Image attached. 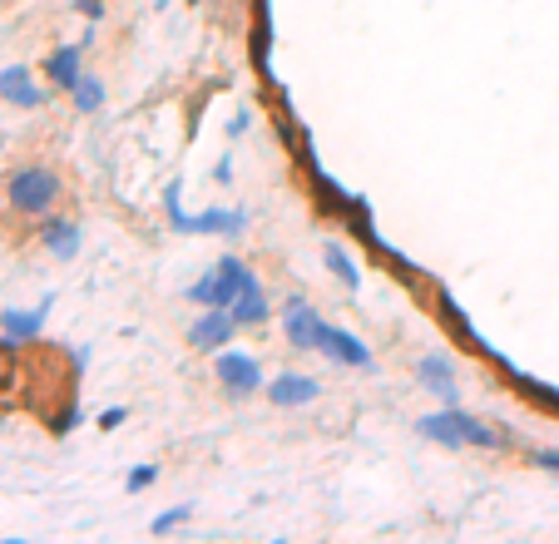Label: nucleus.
Returning a JSON list of instances; mask_svg holds the SVG:
<instances>
[{
    "instance_id": "nucleus-15",
    "label": "nucleus",
    "mask_w": 559,
    "mask_h": 544,
    "mask_svg": "<svg viewBox=\"0 0 559 544\" xmlns=\"http://www.w3.org/2000/svg\"><path fill=\"white\" fill-rule=\"evenodd\" d=\"M45 327V307H35V312H15V307H5L0 312V332H5V342H31V336H40Z\"/></svg>"
},
{
    "instance_id": "nucleus-19",
    "label": "nucleus",
    "mask_w": 559,
    "mask_h": 544,
    "mask_svg": "<svg viewBox=\"0 0 559 544\" xmlns=\"http://www.w3.org/2000/svg\"><path fill=\"white\" fill-rule=\"evenodd\" d=\"M158 481V465H139V471H129V490H148V485Z\"/></svg>"
},
{
    "instance_id": "nucleus-10",
    "label": "nucleus",
    "mask_w": 559,
    "mask_h": 544,
    "mask_svg": "<svg viewBox=\"0 0 559 544\" xmlns=\"http://www.w3.org/2000/svg\"><path fill=\"white\" fill-rule=\"evenodd\" d=\"M267 397H273V406H307V401L322 397V387L302 371H277V381H267Z\"/></svg>"
},
{
    "instance_id": "nucleus-7",
    "label": "nucleus",
    "mask_w": 559,
    "mask_h": 544,
    "mask_svg": "<svg viewBox=\"0 0 559 544\" xmlns=\"http://www.w3.org/2000/svg\"><path fill=\"white\" fill-rule=\"evenodd\" d=\"M233 332H238V322H233L228 307H209V312H203L199 322H193L189 342L199 346V352H218V346H228V342H233Z\"/></svg>"
},
{
    "instance_id": "nucleus-8",
    "label": "nucleus",
    "mask_w": 559,
    "mask_h": 544,
    "mask_svg": "<svg viewBox=\"0 0 559 544\" xmlns=\"http://www.w3.org/2000/svg\"><path fill=\"white\" fill-rule=\"evenodd\" d=\"M0 99L15 109H40L45 105V90L31 80L25 64H11V70H0Z\"/></svg>"
},
{
    "instance_id": "nucleus-21",
    "label": "nucleus",
    "mask_w": 559,
    "mask_h": 544,
    "mask_svg": "<svg viewBox=\"0 0 559 544\" xmlns=\"http://www.w3.org/2000/svg\"><path fill=\"white\" fill-rule=\"evenodd\" d=\"M74 5H80L90 21H99V11H105V0H74Z\"/></svg>"
},
{
    "instance_id": "nucleus-22",
    "label": "nucleus",
    "mask_w": 559,
    "mask_h": 544,
    "mask_svg": "<svg viewBox=\"0 0 559 544\" xmlns=\"http://www.w3.org/2000/svg\"><path fill=\"white\" fill-rule=\"evenodd\" d=\"M119 421H124V406H119V411H105V416H99V426H105V430H115Z\"/></svg>"
},
{
    "instance_id": "nucleus-20",
    "label": "nucleus",
    "mask_w": 559,
    "mask_h": 544,
    "mask_svg": "<svg viewBox=\"0 0 559 544\" xmlns=\"http://www.w3.org/2000/svg\"><path fill=\"white\" fill-rule=\"evenodd\" d=\"M535 461H539V465H545V471H549V475H559V450H539Z\"/></svg>"
},
{
    "instance_id": "nucleus-6",
    "label": "nucleus",
    "mask_w": 559,
    "mask_h": 544,
    "mask_svg": "<svg viewBox=\"0 0 559 544\" xmlns=\"http://www.w3.org/2000/svg\"><path fill=\"white\" fill-rule=\"evenodd\" d=\"M317 352L328 356V362H337V367H371V352L361 336L342 332V327H322V336H317Z\"/></svg>"
},
{
    "instance_id": "nucleus-23",
    "label": "nucleus",
    "mask_w": 559,
    "mask_h": 544,
    "mask_svg": "<svg viewBox=\"0 0 559 544\" xmlns=\"http://www.w3.org/2000/svg\"><path fill=\"white\" fill-rule=\"evenodd\" d=\"M248 125H253V119H248V115H233V125H228V134H233V139H238V134H243V129H248Z\"/></svg>"
},
{
    "instance_id": "nucleus-5",
    "label": "nucleus",
    "mask_w": 559,
    "mask_h": 544,
    "mask_svg": "<svg viewBox=\"0 0 559 544\" xmlns=\"http://www.w3.org/2000/svg\"><path fill=\"white\" fill-rule=\"evenodd\" d=\"M322 317H317V307L312 303H302V297H293V303L283 307V332H287V342L297 346V352H317V336H322Z\"/></svg>"
},
{
    "instance_id": "nucleus-18",
    "label": "nucleus",
    "mask_w": 559,
    "mask_h": 544,
    "mask_svg": "<svg viewBox=\"0 0 559 544\" xmlns=\"http://www.w3.org/2000/svg\"><path fill=\"white\" fill-rule=\"evenodd\" d=\"M189 515H193V505H174V510H164V515H158V520H154V534H169V530H179V524L189 520Z\"/></svg>"
},
{
    "instance_id": "nucleus-9",
    "label": "nucleus",
    "mask_w": 559,
    "mask_h": 544,
    "mask_svg": "<svg viewBox=\"0 0 559 544\" xmlns=\"http://www.w3.org/2000/svg\"><path fill=\"white\" fill-rule=\"evenodd\" d=\"M416 377H421V387L436 391L445 406H455V401H461V387H455V371H451V356H436V352L421 356V362H416Z\"/></svg>"
},
{
    "instance_id": "nucleus-2",
    "label": "nucleus",
    "mask_w": 559,
    "mask_h": 544,
    "mask_svg": "<svg viewBox=\"0 0 559 544\" xmlns=\"http://www.w3.org/2000/svg\"><path fill=\"white\" fill-rule=\"evenodd\" d=\"M5 199H11L15 213H31V218H40V213L55 209V199H60V178L50 174V168H21V174L11 178V189H5Z\"/></svg>"
},
{
    "instance_id": "nucleus-16",
    "label": "nucleus",
    "mask_w": 559,
    "mask_h": 544,
    "mask_svg": "<svg viewBox=\"0 0 559 544\" xmlns=\"http://www.w3.org/2000/svg\"><path fill=\"white\" fill-rule=\"evenodd\" d=\"M70 95H74V109H80V115H95V109H105V80L80 74V84H74Z\"/></svg>"
},
{
    "instance_id": "nucleus-17",
    "label": "nucleus",
    "mask_w": 559,
    "mask_h": 544,
    "mask_svg": "<svg viewBox=\"0 0 559 544\" xmlns=\"http://www.w3.org/2000/svg\"><path fill=\"white\" fill-rule=\"evenodd\" d=\"M328 262H332V272H337L347 287H361V272L352 268V258H347V248H342V243H328Z\"/></svg>"
},
{
    "instance_id": "nucleus-11",
    "label": "nucleus",
    "mask_w": 559,
    "mask_h": 544,
    "mask_svg": "<svg viewBox=\"0 0 559 544\" xmlns=\"http://www.w3.org/2000/svg\"><path fill=\"white\" fill-rule=\"evenodd\" d=\"M40 243H45V252H50V258L74 262V258H80V248H85V233H80V223H70V218H50L40 228Z\"/></svg>"
},
{
    "instance_id": "nucleus-13",
    "label": "nucleus",
    "mask_w": 559,
    "mask_h": 544,
    "mask_svg": "<svg viewBox=\"0 0 559 544\" xmlns=\"http://www.w3.org/2000/svg\"><path fill=\"white\" fill-rule=\"evenodd\" d=\"M228 312H233V322H238V327H258V322H267V312H273V307H267V297H263V287H258V277H253V283H248L238 297H233Z\"/></svg>"
},
{
    "instance_id": "nucleus-14",
    "label": "nucleus",
    "mask_w": 559,
    "mask_h": 544,
    "mask_svg": "<svg viewBox=\"0 0 559 544\" xmlns=\"http://www.w3.org/2000/svg\"><path fill=\"white\" fill-rule=\"evenodd\" d=\"M45 74H50V84L55 90H74V84H80V45H60V50L50 55V60H45Z\"/></svg>"
},
{
    "instance_id": "nucleus-3",
    "label": "nucleus",
    "mask_w": 559,
    "mask_h": 544,
    "mask_svg": "<svg viewBox=\"0 0 559 544\" xmlns=\"http://www.w3.org/2000/svg\"><path fill=\"white\" fill-rule=\"evenodd\" d=\"M164 203H169L174 228H183V233H243V228H248V213H243V209L183 213V203H179V184H169V189H164Z\"/></svg>"
},
{
    "instance_id": "nucleus-4",
    "label": "nucleus",
    "mask_w": 559,
    "mask_h": 544,
    "mask_svg": "<svg viewBox=\"0 0 559 544\" xmlns=\"http://www.w3.org/2000/svg\"><path fill=\"white\" fill-rule=\"evenodd\" d=\"M213 371H218V381L233 391V397H253V391L267 387V381H263V367H258L248 352H223Z\"/></svg>"
},
{
    "instance_id": "nucleus-1",
    "label": "nucleus",
    "mask_w": 559,
    "mask_h": 544,
    "mask_svg": "<svg viewBox=\"0 0 559 544\" xmlns=\"http://www.w3.org/2000/svg\"><path fill=\"white\" fill-rule=\"evenodd\" d=\"M248 283H253V268L238 258H223V262H213V272H203L199 283L189 287V297L199 307H228Z\"/></svg>"
},
{
    "instance_id": "nucleus-12",
    "label": "nucleus",
    "mask_w": 559,
    "mask_h": 544,
    "mask_svg": "<svg viewBox=\"0 0 559 544\" xmlns=\"http://www.w3.org/2000/svg\"><path fill=\"white\" fill-rule=\"evenodd\" d=\"M461 416H465V411L445 406V411H436V416L416 421V426H421V436H426V440H436V446L461 450V446H465V426H461Z\"/></svg>"
}]
</instances>
